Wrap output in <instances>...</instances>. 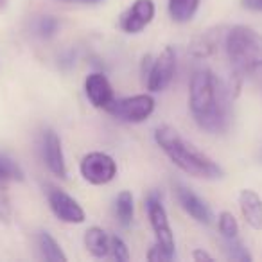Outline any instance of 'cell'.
I'll use <instances>...</instances> for the list:
<instances>
[{"mask_svg": "<svg viewBox=\"0 0 262 262\" xmlns=\"http://www.w3.org/2000/svg\"><path fill=\"white\" fill-rule=\"evenodd\" d=\"M174 192L176 200H178L180 207L194 219V221L201 223V225H210L212 223V210L196 192L189 189V187L182 185V183H174Z\"/></svg>", "mask_w": 262, "mask_h": 262, "instance_id": "cell-11", "label": "cell"}, {"mask_svg": "<svg viewBox=\"0 0 262 262\" xmlns=\"http://www.w3.org/2000/svg\"><path fill=\"white\" fill-rule=\"evenodd\" d=\"M40 151H41V160L47 165L49 171L54 176H58V178H67V162H65V155H63L61 139L58 137L56 131L45 129L41 133Z\"/></svg>", "mask_w": 262, "mask_h": 262, "instance_id": "cell-9", "label": "cell"}, {"mask_svg": "<svg viewBox=\"0 0 262 262\" xmlns=\"http://www.w3.org/2000/svg\"><path fill=\"white\" fill-rule=\"evenodd\" d=\"M8 180L0 176V221L2 223H9L13 215V208H11V200H9V192H8Z\"/></svg>", "mask_w": 262, "mask_h": 262, "instance_id": "cell-22", "label": "cell"}, {"mask_svg": "<svg viewBox=\"0 0 262 262\" xmlns=\"http://www.w3.org/2000/svg\"><path fill=\"white\" fill-rule=\"evenodd\" d=\"M155 140L165 157L185 174L198 180H221L225 171L217 162L198 149L194 144L183 139L171 126H160L155 131Z\"/></svg>", "mask_w": 262, "mask_h": 262, "instance_id": "cell-2", "label": "cell"}, {"mask_svg": "<svg viewBox=\"0 0 262 262\" xmlns=\"http://www.w3.org/2000/svg\"><path fill=\"white\" fill-rule=\"evenodd\" d=\"M241 4L250 11H262V0H241Z\"/></svg>", "mask_w": 262, "mask_h": 262, "instance_id": "cell-26", "label": "cell"}, {"mask_svg": "<svg viewBox=\"0 0 262 262\" xmlns=\"http://www.w3.org/2000/svg\"><path fill=\"white\" fill-rule=\"evenodd\" d=\"M225 251L228 255V258L239 262H251V255L248 253V250L239 243V239H225Z\"/></svg>", "mask_w": 262, "mask_h": 262, "instance_id": "cell-21", "label": "cell"}, {"mask_svg": "<svg viewBox=\"0 0 262 262\" xmlns=\"http://www.w3.org/2000/svg\"><path fill=\"white\" fill-rule=\"evenodd\" d=\"M38 248H40L45 260H49V262H65L67 260V255L63 253L61 246H59L58 241H56L49 232L38 233Z\"/></svg>", "mask_w": 262, "mask_h": 262, "instance_id": "cell-17", "label": "cell"}, {"mask_svg": "<svg viewBox=\"0 0 262 262\" xmlns=\"http://www.w3.org/2000/svg\"><path fill=\"white\" fill-rule=\"evenodd\" d=\"M176 72V52L172 47H165L147 69V90L164 92L171 84Z\"/></svg>", "mask_w": 262, "mask_h": 262, "instance_id": "cell-7", "label": "cell"}, {"mask_svg": "<svg viewBox=\"0 0 262 262\" xmlns=\"http://www.w3.org/2000/svg\"><path fill=\"white\" fill-rule=\"evenodd\" d=\"M192 258L194 260H198V262H201V260H214V257H212L210 253H207V251H203V250H194L192 251Z\"/></svg>", "mask_w": 262, "mask_h": 262, "instance_id": "cell-27", "label": "cell"}, {"mask_svg": "<svg viewBox=\"0 0 262 262\" xmlns=\"http://www.w3.org/2000/svg\"><path fill=\"white\" fill-rule=\"evenodd\" d=\"M239 207L246 225H250L253 230H262V200L255 190H241Z\"/></svg>", "mask_w": 262, "mask_h": 262, "instance_id": "cell-13", "label": "cell"}, {"mask_svg": "<svg viewBox=\"0 0 262 262\" xmlns=\"http://www.w3.org/2000/svg\"><path fill=\"white\" fill-rule=\"evenodd\" d=\"M135 207H133V196L129 190H120L115 200V215L122 226H129L133 221Z\"/></svg>", "mask_w": 262, "mask_h": 262, "instance_id": "cell-18", "label": "cell"}, {"mask_svg": "<svg viewBox=\"0 0 262 262\" xmlns=\"http://www.w3.org/2000/svg\"><path fill=\"white\" fill-rule=\"evenodd\" d=\"M59 2H74V0H59Z\"/></svg>", "mask_w": 262, "mask_h": 262, "instance_id": "cell-29", "label": "cell"}, {"mask_svg": "<svg viewBox=\"0 0 262 262\" xmlns=\"http://www.w3.org/2000/svg\"><path fill=\"white\" fill-rule=\"evenodd\" d=\"M155 18L153 0H135L120 16V29L127 34H137L144 31Z\"/></svg>", "mask_w": 262, "mask_h": 262, "instance_id": "cell-10", "label": "cell"}, {"mask_svg": "<svg viewBox=\"0 0 262 262\" xmlns=\"http://www.w3.org/2000/svg\"><path fill=\"white\" fill-rule=\"evenodd\" d=\"M59 29V22L54 16H41L36 22V33L41 38H52Z\"/></svg>", "mask_w": 262, "mask_h": 262, "instance_id": "cell-23", "label": "cell"}, {"mask_svg": "<svg viewBox=\"0 0 262 262\" xmlns=\"http://www.w3.org/2000/svg\"><path fill=\"white\" fill-rule=\"evenodd\" d=\"M84 92H86V97L95 108H102L106 110L112 101L115 99L113 95V88L110 84L108 77L101 72H94L86 77L84 81Z\"/></svg>", "mask_w": 262, "mask_h": 262, "instance_id": "cell-12", "label": "cell"}, {"mask_svg": "<svg viewBox=\"0 0 262 262\" xmlns=\"http://www.w3.org/2000/svg\"><path fill=\"white\" fill-rule=\"evenodd\" d=\"M226 33L221 34V29L217 31H207L201 36H198L192 41V45L189 47V52L194 58H208L217 51V45L221 43V40H225Z\"/></svg>", "mask_w": 262, "mask_h": 262, "instance_id": "cell-14", "label": "cell"}, {"mask_svg": "<svg viewBox=\"0 0 262 262\" xmlns=\"http://www.w3.org/2000/svg\"><path fill=\"white\" fill-rule=\"evenodd\" d=\"M106 112L122 122L139 124L147 120L155 112V99L149 94H139L131 97L113 99Z\"/></svg>", "mask_w": 262, "mask_h": 262, "instance_id": "cell-4", "label": "cell"}, {"mask_svg": "<svg viewBox=\"0 0 262 262\" xmlns=\"http://www.w3.org/2000/svg\"><path fill=\"white\" fill-rule=\"evenodd\" d=\"M200 8V0H169V15L174 22H190Z\"/></svg>", "mask_w": 262, "mask_h": 262, "instance_id": "cell-16", "label": "cell"}, {"mask_svg": "<svg viewBox=\"0 0 262 262\" xmlns=\"http://www.w3.org/2000/svg\"><path fill=\"white\" fill-rule=\"evenodd\" d=\"M6 6H8V0H0V11L6 9Z\"/></svg>", "mask_w": 262, "mask_h": 262, "instance_id": "cell-28", "label": "cell"}, {"mask_svg": "<svg viewBox=\"0 0 262 262\" xmlns=\"http://www.w3.org/2000/svg\"><path fill=\"white\" fill-rule=\"evenodd\" d=\"M146 210L151 223V228H153L155 237H157V244H160L162 248L174 253V233H172V228L169 225L167 212H165V207L162 205L160 194L153 192L147 196Z\"/></svg>", "mask_w": 262, "mask_h": 262, "instance_id": "cell-6", "label": "cell"}, {"mask_svg": "<svg viewBox=\"0 0 262 262\" xmlns=\"http://www.w3.org/2000/svg\"><path fill=\"white\" fill-rule=\"evenodd\" d=\"M0 176L6 178L8 182H22L24 171L15 160H11L6 155H0Z\"/></svg>", "mask_w": 262, "mask_h": 262, "instance_id": "cell-19", "label": "cell"}, {"mask_svg": "<svg viewBox=\"0 0 262 262\" xmlns=\"http://www.w3.org/2000/svg\"><path fill=\"white\" fill-rule=\"evenodd\" d=\"M176 255L171 253V251H167L165 248H162L160 244H155V246H151V250L147 251V260L151 262H171L174 260Z\"/></svg>", "mask_w": 262, "mask_h": 262, "instance_id": "cell-25", "label": "cell"}, {"mask_svg": "<svg viewBox=\"0 0 262 262\" xmlns=\"http://www.w3.org/2000/svg\"><path fill=\"white\" fill-rule=\"evenodd\" d=\"M84 246L94 257L102 258L110 253V235L99 226H92L84 232Z\"/></svg>", "mask_w": 262, "mask_h": 262, "instance_id": "cell-15", "label": "cell"}, {"mask_svg": "<svg viewBox=\"0 0 262 262\" xmlns=\"http://www.w3.org/2000/svg\"><path fill=\"white\" fill-rule=\"evenodd\" d=\"M110 251L113 253V258L117 262H127L129 260V250H127L126 243L120 237L113 235L110 237Z\"/></svg>", "mask_w": 262, "mask_h": 262, "instance_id": "cell-24", "label": "cell"}, {"mask_svg": "<svg viewBox=\"0 0 262 262\" xmlns=\"http://www.w3.org/2000/svg\"><path fill=\"white\" fill-rule=\"evenodd\" d=\"M81 176L92 185H106L117 176V164L110 155L94 151L83 157L79 164Z\"/></svg>", "mask_w": 262, "mask_h": 262, "instance_id": "cell-5", "label": "cell"}, {"mask_svg": "<svg viewBox=\"0 0 262 262\" xmlns=\"http://www.w3.org/2000/svg\"><path fill=\"white\" fill-rule=\"evenodd\" d=\"M217 226L225 239H235L239 235V225H237V219L233 217L232 212H221L217 219Z\"/></svg>", "mask_w": 262, "mask_h": 262, "instance_id": "cell-20", "label": "cell"}, {"mask_svg": "<svg viewBox=\"0 0 262 262\" xmlns=\"http://www.w3.org/2000/svg\"><path fill=\"white\" fill-rule=\"evenodd\" d=\"M225 49L237 77L262 83V34L248 26L226 31Z\"/></svg>", "mask_w": 262, "mask_h": 262, "instance_id": "cell-3", "label": "cell"}, {"mask_svg": "<svg viewBox=\"0 0 262 262\" xmlns=\"http://www.w3.org/2000/svg\"><path fill=\"white\" fill-rule=\"evenodd\" d=\"M47 201L51 207L52 214L59 219V221L67 223V225H79L84 221V210L72 196L59 190L56 187H51L47 190Z\"/></svg>", "mask_w": 262, "mask_h": 262, "instance_id": "cell-8", "label": "cell"}, {"mask_svg": "<svg viewBox=\"0 0 262 262\" xmlns=\"http://www.w3.org/2000/svg\"><path fill=\"white\" fill-rule=\"evenodd\" d=\"M88 2H97V0H88Z\"/></svg>", "mask_w": 262, "mask_h": 262, "instance_id": "cell-30", "label": "cell"}, {"mask_svg": "<svg viewBox=\"0 0 262 262\" xmlns=\"http://www.w3.org/2000/svg\"><path fill=\"white\" fill-rule=\"evenodd\" d=\"M230 97L232 88L226 86L212 70L200 69L190 79L189 106L192 119L201 129L217 135L230 126Z\"/></svg>", "mask_w": 262, "mask_h": 262, "instance_id": "cell-1", "label": "cell"}]
</instances>
